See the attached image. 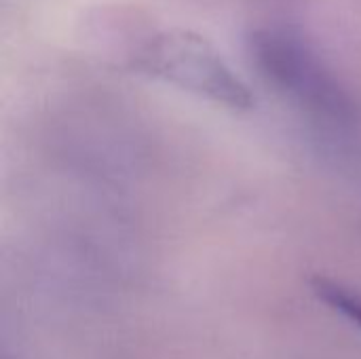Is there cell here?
<instances>
[{
  "label": "cell",
  "instance_id": "6da1fadb",
  "mask_svg": "<svg viewBox=\"0 0 361 359\" xmlns=\"http://www.w3.org/2000/svg\"><path fill=\"white\" fill-rule=\"evenodd\" d=\"M247 51L258 74L322 138L341 146L357 138L360 118L351 95L302 32L290 25L258 28L247 38Z\"/></svg>",
  "mask_w": 361,
  "mask_h": 359
},
{
  "label": "cell",
  "instance_id": "7a4b0ae2",
  "mask_svg": "<svg viewBox=\"0 0 361 359\" xmlns=\"http://www.w3.org/2000/svg\"><path fill=\"white\" fill-rule=\"evenodd\" d=\"M140 74L169 83L231 110H250L254 93L216 47L199 34L169 30L144 40L131 55Z\"/></svg>",
  "mask_w": 361,
  "mask_h": 359
},
{
  "label": "cell",
  "instance_id": "3957f363",
  "mask_svg": "<svg viewBox=\"0 0 361 359\" xmlns=\"http://www.w3.org/2000/svg\"><path fill=\"white\" fill-rule=\"evenodd\" d=\"M311 288L315 296L326 303L334 313L343 315L349 320L353 326L361 330V294L355 292L353 288L343 286L341 281L328 279V277H315L311 281Z\"/></svg>",
  "mask_w": 361,
  "mask_h": 359
}]
</instances>
